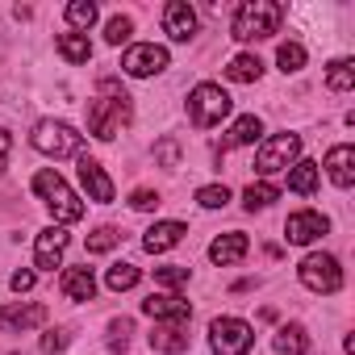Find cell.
I'll return each instance as SVG.
<instances>
[{
    "instance_id": "cell-20",
    "label": "cell",
    "mask_w": 355,
    "mask_h": 355,
    "mask_svg": "<svg viewBox=\"0 0 355 355\" xmlns=\"http://www.w3.org/2000/svg\"><path fill=\"white\" fill-rule=\"evenodd\" d=\"M150 347L155 351H167V355L189 351V326H180V322H159L155 334H150Z\"/></svg>"
},
{
    "instance_id": "cell-11",
    "label": "cell",
    "mask_w": 355,
    "mask_h": 355,
    "mask_svg": "<svg viewBox=\"0 0 355 355\" xmlns=\"http://www.w3.org/2000/svg\"><path fill=\"white\" fill-rule=\"evenodd\" d=\"M142 313L155 318V322H180V326H189L193 305H189L184 297H175V293H150V297L142 301Z\"/></svg>"
},
{
    "instance_id": "cell-24",
    "label": "cell",
    "mask_w": 355,
    "mask_h": 355,
    "mask_svg": "<svg viewBox=\"0 0 355 355\" xmlns=\"http://www.w3.org/2000/svg\"><path fill=\"white\" fill-rule=\"evenodd\" d=\"M259 76H263L259 55H234L230 67H226V80H234V84H255Z\"/></svg>"
},
{
    "instance_id": "cell-25",
    "label": "cell",
    "mask_w": 355,
    "mask_h": 355,
    "mask_svg": "<svg viewBox=\"0 0 355 355\" xmlns=\"http://www.w3.org/2000/svg\"><path fill=\"white\" fill-rule=\"evenodd\" d=\"M59 55L67 59V63H88L92 59V42H88V34H59Z\"/></svg>"
},
{
    "instance_id": "cell-6",
    "label": "cell",
    "mask_w": 355,
    "mask_h": 355,
    "mask_svg": "<svg viewBox=\"0 0 355 355\" xmlns=\"http://www.w3.org/2000/svg\"><path fill=\"white\" fill-rule=\"evenodd\" d=\"M301 155V138L297 134H272L259 142L255 150V171L259 175H276V171H288Z\"/></svg>"
},
{
    "instance_id": "cell-35",
    "label": "cell",
    "mask_w": 355,
    "mask_h": 355,
    "mask_svg": "<svg viewBox=\"0 0 355 355\" xmlns=\"http://www.w3.org/2000/svg\"><path fill=\"white\" fill-rule=\"evenodd\" d=\"M130 330H134V322H130V318H117V322H109V347H113V351H125V343H130Z\"/></svg>"
},
{
    "instance_id": "cell-9",
    "label": "cell",
    "mask_w": 355,
    "mask_h": 355,
    "mask_svg": "<svg viewBox=\"0 0 355 355\" xmlns=\"http://www.w3.org/2000/svg\"><path fill=\"white\" fill-rule=\"evenodd\" d=\"M167 63H171V59H167V46H155V42H138V46H130V51L121 55V71L134 76V80L159 76Z\"/></svg>"
},
{
    "instance_id": "cell-28",
    "label": "cell",
    "mask_w": 355,
    "mask_h": 355,
    "mask_svg": "<svg viewBox=\"0 0 355 355\" xmlns=\"http://www.w3.org/2000/svg\"><path fill=\"white\" fill-rule=\"evenodd\" d=\"M138 280H142V272H138L134 263H125V259H121V263H113V268L105 272V284H109L113 293H125V288H134Z\"/></svg>"
},
{
    "instance_id": "cell-32",
    "label": "cell",
    "mask_w": 355,
    "mask_h": 355,
    "mask_svg": "<svg viewBox=\"0 0 355 355\" xmlns=\"http://www.w3.org/2000/svg\"><path fill=\"white\" fill-rule=\"evenodd\" d=\"M67 21L76 30H88L96 21V5H92V0H71V5H67Z\"/></svg>"
},
{
    "instance_id": "cell-2",
    "label": "cell",
    "mask_w": 355,
    "mask_h": 355,
    "mask_svg": "<svg viewBox=\"0 0 355 355\" xmlns=\"http://www.w3.org/2000/svg\"><path fill=\"white\" fill-rule=\"evenodd\" d=\"M284 21V9L276 5V0H247V5H239L234 13V26L230 34L239 42H259V38H272Z\"/></svg>"
},
{
    "instance_id": "cell-40",
    "label": "cell",
    "mask_w": 355,
    "mask_h": 355,
    "mask_svg": "<svg viewBox=\"0 0 355 355\" xmlns=\"http://www.w3.org/2000/svg\"><path fill=\"white\" fill-rule=\"evenodd\" d=\"M9 150H13V138L0 130V171H5V163H9Z\"/></svg>"
},
{
    "instance_id": "cell-13",
    "label": "cell",
    "mask_w": 355,
    "mask_h": 355,
    "mask_svg": "<svg viewBox=\"0 0 355 355\" xmlns=\"http://www.w3.org/2000/svg\"><path fill=\"white\" fill-rule=\"evenodd\" d=\"M163 30L171 42H189L197 34V13L184 5V0H171V5L163 9Z\"/></svg>"
},
{
    "instance_id": "cell-14",
    "label": "cell",
    "mask_w": 355,
    "mask_h": 355,
    "mask_svg": "<svg viewBox=\"0 0 355 355\" xmlns=\"http://www.w3.org/2000/svg\"><path fill=\"white\" fill-rule=\"evenodd\" d=\"M80 184H84V193L92 201H101V205L113 201V180L105 175V167L96 159H88V155H80Z\"/></svg>"
},
{
    "instance_id": "cell-29",
    "label": "cell",
    "mask_w": 355,
    "mask_h": 355,
    "mask_svg": "<svg viewBox=\"0 0 355 355\" xmlns=\"http://www.w3.org/2000/svg\"><path fill=\"white\" fill-rule=\"evenodd\" d=\"M276 63H280V71H284V76L301 71V67H305V46H301V42H284V46L276 51Z\"/></svg>"
},
{
    "instance_id": "cell-30",
    "label": "cell",
    "mask_w": 355,
    "mask_h": 355,
    "mask_svg": "<svg viewBox=\"0 0 355 355\" xmlns=\"http://www.w3.org/2000/svg\"><path fill=\"white\" fill-rule=\"evenodd\" d=\"M226 201H230V189H226V184H205V189H197V205H201V209H226Z\"/></svg>"
},
{
    "instance_id": "cell-39",
    "label": "cell",
    "mask_w": 355,
    "mask_h": 355,
    "mask_svg": "<svg viewBox=\"0 0 355 355\" xmlns=\"http://www.w3.org/2000/svg\"><path fill=\"white\" fill-rule=\"evenodd\" d=\"M159 159H163L167 167H175V159H180V146H175V142H163V146H159Z\"/></svg>"
},
{
    "instance_id": "cell-26",
    "label": "cell",
    "mask_w": 355,
    "mask_h": 355,
    "mask_svg": "<svg viewBox=\"0 0 355 355\" xmlns=\"http://www.w3.org/2000/svg\"><path fill=\"white\" fill-rule=\"evenodd\" d=\"M326 84H330V92H351L355 88V63L351 59H334L326 67Z\"/></svg>"
},
{
    "instance_id": "cell-10",
    "label": "cell",
    "mask_w": 355,
    "mask_h": 355,
    "mask_svg": "<svg viewBox=\"0 0 355 355\" xmlns=\"http://www.w3.org/2000/svg\"><path fill=\"white\" fill-rule=\"evenodd\" d=\"M326 230H330V218L318 214V209H297V214H288V222H284V239L297 243V247L318 243Z\"/></svg>"
},
{
    "instance_id": "cell-8",
    "label": "cell",
    "mask_w": 355,
    "mask_h": 355,
    "mask_svg": "<svg viewBox=\"0 0 355 355\" xmlns=\"http://www.w3.org/2000/svg\"><path fill=\"white\" fill-rule=\"evenodd\" d=\"M297 276H301V284L309 293H338L343 288V268H338L334 255H318V251L305 255L301 268H297Z\"/></svg>"
},
{
    "instance_id": "cell-38",
    "label": "cell",
    "mask_w": 355,
    "mask_h": 355,
    "mask_svg": "<svg viewBox=\"0 0 355 355\" xmlns=\"http://www.w3.org/2000/svg\"><path fill=\"white\" fill-rule=\"evenodd\" d=\"M9 284H13V293H30V288H34V272H30V268H21V272H13V276H9Z\"/></svg>"
},
{
    "instance_id": "cell-5",
    "label": "cell",
    "mask_w": 355,
    "mask_h": 355,
    "mask_svg": "<svg viewBox=\"0 0 355 355\" xmlns=\"http://www.w3.org/2000/svg\"><path fill=\"white\" fill-rule=\"evenodd\" d=\"M30 142H34V150L51 155V159H67V155H80L84 134H76L67 121H38L34 134H30Z\"/></svg>"
},
{
    "instance_id": "cell-22",
    "label": "cell",
    "mask_w": 355,
    "mask_h": 355,
    "mask_svg": "<svg viewBox=\"0 0 355 355\" xmlns=\"http://www.w3.org/2000/svg\"><path fill=\"white\" fill-rule=\"evenodd\" d=\"M272 347L280 355H305L309 351V334H305V326H280L276 338H272Z\"/></svg>"
},
{
    "instance_id": "cell-19",
    "label": "cell",
    "mask_w": 355,
    "mask_h": 355,
    "mask_svg": "<svg viewBox=\"0 0 355 355\" xmlns=\"http://www.w3.org/2000/svg\"><path fill=\"white\" fill-rule=\"evenodd\" d=\"M63 297H67V301H92V297H96V276H92L88 263L63 272Z\"/></svg>"
},
{
    "instance_id": "cell-12",
    "label": "cell",
    "mask_w": 355,
    "mask_h": 355,
    "mask_svg": "<svg viewBox=\"0 0 355 355\" xmlns=\"http://www.w3.org/2000/svg\"><path fill=\"white\" fill-rule=\"evenodd\" d=\"M67 230L63 226H46L42 234H38V243H34V268H42V272H55L59 268V259H63V251H67Z\"/></svg>"
},
{
    "instance_id": "cell-21",
    "label": "cell",
    "mask_w": 355,
    "mask_h": 355,
    "mask_svg": "<svg viewBox=\"0 0 355 355\" xmlns=\"http://www.w3.org/2000/svg\"><path fill=\"white\" fill-rule=\"evenodd\" d=\"M259 134H263V121H259L255 113H243V117L230 125V134L222 138V150H230V146H251V142H259Z\"/></svg>"
},
{
    "instance_id": "cell-31",
    "label": "cell",
    "mask_w": 355,
    "mask_h": 355,
    "mask_svg": "<svg viewBox=\"0 0 355 355\" xmlns=\"http://www.w3.org/2000/svg\"><path fill=\"white\" fill-rule=\"evenodd\" d=\"M117 243H121V234H117L113 226H96V230L88 234V251H92V255H105V251H113Z\"/></svg>"
},
{
    "instance_id": "cell-1",
    "label": "cell",
    "mask_w": 355,
    "mask_h": 355,
    "mask_svg": "<svg viewBox=\"0 0 355 355\" xmlns=\"http://www.w3.org/2000/svg\"><path fill=\"white\" fill-rule=\"evenodd\" d=\"M130 117H134L130 92H125L113 76H105V80L96 84L92 105H88V134L101 138V142H109V138L121 134V125H130Z\"/></svg>"
},
{
    "instance_id": "cell-37",
    "label": "cell",
    "mask_w": 355,
    "mask_h": 355,
    "mask_svg": "<svg viewBox=\"0 0 355 355\" xmlns=\"http://www.w3.org/2000/svg\"><path fill=\"white\" fill-rule=\"evenodd\" d=\"M130 205H134V209H155V205H159V193H150V189H138V193L130 197Z\"/></svg>"
},
{
    "instance_id": "cell-23",
    "label": "cell",
    "mask_w": 355,
    "mask_h": 355,
    "mask_svg": "<svg viewBox=\"0 0 355 355\" xmlns=\"http://www.w3.org/2000/svg\"><path fill=\"white\" fill-rule=\"evenodd\" d=\"M288 189L301 193V197H309V193L318 189V163H313V159H297V163H293V171H288Z\"/></svg>"
},
{
    "instance_id": "cell-33",
    "label": "cell",
    "mask_w": 355,
    "mask_h": 355,
    "mask_svg": "<svg viewBox=\"0 0 355 355\" xmlns=\"http://www.w3.org/2000/svg\"><path fill=\"white\" fill-rule=\"evenodd\" d=\"M130 34H134V21H130V17H109V26H105V42H109V46L130 42Z\"/></svg>"
},
{
    "instance_id": "cell-3",
    "label": "cell",
    "mask_w": 355,
    "mask_h": 355,
    "mask_svg": "<svg viewBox=\"0 0 355 355\" xmlns=\"http://www.w3.org/2000/svg\"><path fill=\"white\" fill-rule=\"evenodd\" d=\"M34 193H38L42 205L55 214V222H80V218H84V201L67 189V180H63L59 171L42 167V171L34 175Z\"/></svg>"
},
{
    "instance_id": "cell-17",
    "label": "cell",
    "mask_w": 355,
    "mask_h": 355,
    "mask_svg": "<svg viewBox=\"0 0 355 355\" xmlns=\"http://www.w3.org/2000/svg\"><path fill=\"white\" fill-rule=\"evenodd\" d=\"M42 322H46V309L42 305H9V309H0V330H5V334L34 330Z\"/></svg>"
},
{
    "instance_id": "cell-16",
    "label": "cell",
    "mask_w": 355,
    "mask_h": 355,
    "mask_svg": "<svg viewBox=\"0 0 355 355\" xmlns=\"http://www.w3.org/2000/svg\"><path fill=\"white\" fill-rule=\"evenodd\" d=\"M247 251H251V243H247L243 230H230V234H222V239L209 243V259H214L218 268H230V263L247 259Z\"/></svg>"
},
{
    "instance_id": "cell-18",
    "label": "cell",
    "mask_w": 355,
    "mask_h": 355,
    "mask_svg": "<svg viewBox=\"0 0 355 355\" xmlns=\"http://www.w3.org/2000/svg\"><path fill=\"white\" fill-rule=\"evenodd\" d=\"M189 230H184V222H155L146 234H142V247L150 251V255H163V251H171L175 243H180Z\"/></svg>"
},
{
    "instance_id": "cell-15",
    "label": "cell",
    "mask_w": 355,
    "mask_h": 355,
    "mask_svg": "<svg viewBox=\"0 0 355 355\" xmlns=\"http://www.w3.org/2000/svg\"><path fill=\"white\" fill-rule=\"evenodd\" d=\"M326 175H330L338 189H351L355 184V146H347V142L330 146L326 150Z\"/></svg>"
},
{
    "instance_id": "cell-34",
    "label": "cell",
    "mask_w": 355,
    "mask_h": 355,
    "mask_svg": "<svg viewBox=\"0 0 355 355\" xmlns=\"http://www.w3.org/2000/svg\"><path fill=\"white\" fill-rule=\"evenodd\" d=\"M155 280H159V284H167V288H180V284H189V268H184V263L155 268Z\"/></svg>"
},
{
    "instance_id": "cell-36",
    "label": "cell",
    "mask_w": 355,
    "mask_h": 355,
    "mask_svg": "<svg viewBox=\"0 0 355 355\" xmlns=\"http://www.w3.org/2000/svg\"><path fill=\"white\" fill-rule=\"evenodd\" d=\"M71 338H67V330H51V334H42V351L46 355H55V351H63Z\"/></svg>"
},
{
    "instance_id": "cell-4",
    "label": "cell",
    "mask_w": 355,
    "mask_h": 355,
    "mask_svg": "<svg viewBox=\"0 0 355 355\" xmlns=\"http://www.w3.org/2000/svg\"><path fill=\"white\" fill-rule=\"evenodd\" d=\"M230 109H234V101L226 96L222 84H197V88L189 92V121H193L197 130L218 125L222 117H230Z\"/></svg>"
},
{
    "instance_id": "cell-7",
    "label": "cell",
    "mask_w": 355,
    "mask_h": 355,
    "mask_svg": "<svg viewBox=\"0 0 355 355\" xmlns=\"http://www.w3.org/2000/svg\"><path fill=\"white\" fill-rule=\"evenodd\" d=\"M255 343V330L243 318H214L209 322V347L214 355H247Z\"/></svg>"
},
{
    "instance_id": "cell-27",
    "label": "cell",
    "mask_w": 355,
    "mask_h": 355,
    "mask_svg": "<svg viewBox=\"0 0 355 355\" xmlns=\"http://www.w3.org/2000/svg\"><path fill=\"white\" fill-rule=\"evenodd\" d=\"M276 197H280V189H276V184H268V180H259V184H247V189H243V205H247L251 214H255V209H268Z\"/></svg>"
}]
</instances>
